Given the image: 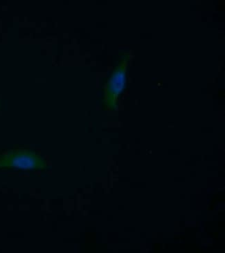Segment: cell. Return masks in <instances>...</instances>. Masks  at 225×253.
<instances>
[{
    "mask_svg": "<svg viewBox=\"0 0 225 253\" xmlns=\"http://www.w3.org/2000/svg\"><path fill=\"white\" fill-rule=\"evenodd\" d=\"M46 162L39 154L26 149H15L7 151L0 155V169L15 168L24 170L43 169Z\"/></svg>",
    "mask_w": 225,
    "mask_h": 253,
    "instance_id": "obj_1",
    "label": "cell"
},
{
    "mask_svg": "<svg viewBox=\"0 0 225 253\" xmlns=\"http://www.w3.org/2000/svg\"><path fill=\"white\" fill-rule=\"evenodd\" d=\"M128 58L124 55L115 67L105 86V103L110 109L115 108L118 98L125 87Z\"/></svg>",
    "mask_w": 225,
    "mask_h": 253,
    "instance_id": "obj_2",
    "label": "cell"
}]
</instances>
